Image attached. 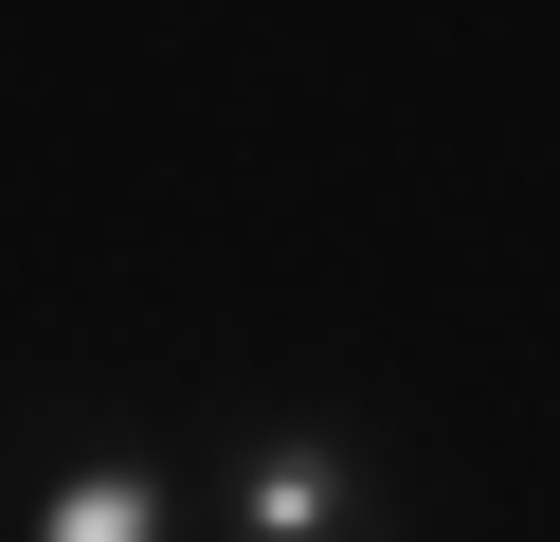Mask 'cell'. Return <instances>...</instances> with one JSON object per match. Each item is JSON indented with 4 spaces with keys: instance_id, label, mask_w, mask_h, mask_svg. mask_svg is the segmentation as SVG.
I'll return each instance as SVG.
<instances>
[{
    "instance_id": "2",
    "label": "cell",
    "mask_w": 560,
    "mask_h": 542,
    "mask_svg": "<svg viewBox=\"0 0 560 542\" xmlns=\"http://www.w3.org/2000/svg\"><path fill=\"white\" fill-rule=\"evenodd\" d=\"M0 542H199V470L163 434H55L0 488Z\"/></svg>"
},
{
    "instance_id": "1",
    "label": "cell",
    "mask_w": 560,
    "mask_h": 542,
    "mask_svg": "<svg viewBox=\"0 0 560 542\" xmlns=\"http://www.w3.org/2000/svg\"><path fill=\"white\" fill-rule=\"evenodd\" d=\"M199 542H398V488L343 416H235L199 470Z\"/></svg>"
}]
</instances>
